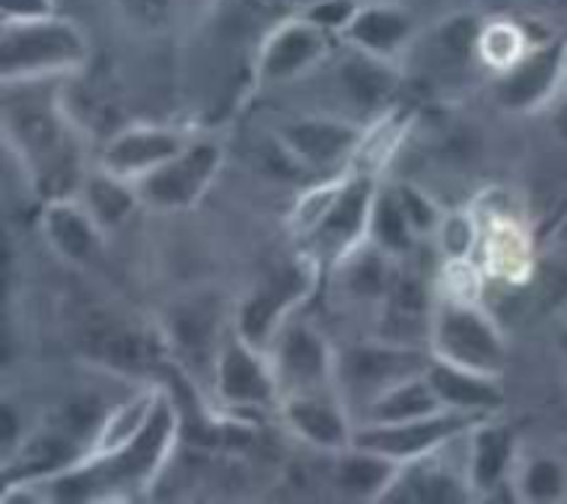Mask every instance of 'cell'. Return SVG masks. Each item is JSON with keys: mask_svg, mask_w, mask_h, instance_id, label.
<instances>
[{"mask_svg": "<svg viewBox=\"0 0 567 504\" xmlns=\"http://www.w3.org/2000/svg\"><path fill=\"white\" fill-rule=\"evenodd\" d=\"M61 81L3 83V136L44 203L75 197L83 183L81 144L59 103Z\"/></svg>", "mask_w": 567, "mask_h": 504, "instance_id": "1", "label": "cell"}, {"mask_svg": "<svg viewBox=\"0 0 567 504\" xmlns=\"http://www.w3.org/2000/svg\"><path fill=\"white\" fill-rule=\"evenodd\" d=\"M177 426H181L177 408L158 391L153 410L138 432H133L120 446L92 452L81 463L53 476L50 480L53 496L64 502H89L111 493L138 491L166 463L169 449L177 441Z\"/></svg>", "mask_w": 567, "mask_h": 504, "instance_id": "2", "label": "cell"}, {"mask_svg": "<svg viewBox=\"0 0 567 504\" xmlns=\"http://www.w3.org/2000/svg\"><path fill=\"white\" fill-rule=\"evenodd\" d=\"M89 61V42L66 17L48 11L3 17L0 25V81H64Z\"/></svg>", "mask_w": 567, "mask_h": 504, "instance_id": "3", "label": "cell"}, {"mask_svg": "<svg viewBox=\"0 0 567 504\" xmlns=\"http://www.w3.org/2000/svg\"><path fill=\"white\" fill-rule=\"evenodd\" d=\"M371 175L354 172L341 181L327 183L321 192L310 194L299 208L305 236V258L316 266H336L347 253L369 238V216L377 197Z\"/></svg>", "mask_w": 567, "mask_h": 504, "instance_id": "4", "label": "cell"}, {"mask_svg": "<svg viewBox=\"0 0 567 504\" xmlns=\"http://www.w3.org/2000/svg\"><path fill=\"white\" fill-rule=\"evenodd\" d=\"M430 352L443 363L493 377H502L509 360L507 338L485 305L476 297L446 291V288L437 291L435 310H432Z\"/></svg>", "mask_w": 567, "mask_h": 504, "instance_id": "5", "label": "cell"}, {"mask_svg": "<svg viewBox=\"0 0 567 504\" xmlns=\"http://www.w3.org/2000/svg\"><path fill=\"white\" fill-rule=\"evenodd\" d=\"M430 363L432 352L426 347H404V343L374 338L338 352L336 388L358 421V415L377 397L391 391L402 380L424 374Z\"/></svg>", "mask_w": 567, "mask_h": 504, "instance_id": "6", "label": "cell"}, {"mask_svg": "<svg viewBox=\"0 0 567 504\" xmlns=\"http://www.w3.org/2000/svg\"><path fill=\"white\" fill-rule=\"evenodd\" d=\"M266 354H269L271 371H275L282 399L297 397V393L338 391V352L330 338L310 319H299L293 313L271 338Z\"/></svg>", "mask_w": 567, "mask_h": 504, "instance_id": "7", "label": "cell"}, {"mask_svg": "<svg viewBox=\"0 0 567 504\" xmlns=\"http://www.w3.org/2000/svg\"><path fill=\"white\" fill-rule=\"evenodd\" d=\"M319 266L310 258H299L297 264L277 269L264 282L252 288L241 299L236 313L238 336L247 338L258 349H269L271 338L282 325L299 310V305L310 297Z\"/></svg>", "mask_w": 567, "mask_h": 504, "instance_id": "8", "label": "cell"}, {"mask_svg": "<svg viewBox=\"0 0 567 504\" xmlns=\"http://www.w3.org/2000/svg\"><path fill=\"white\" fill-rule=\"evenodd\" d=\"M214 388L219 402L230 410H280L282 402L269 354L238 336L236 327L216 349Z\"/></svg>", "mask_w": 567, "mask_h": 504, "instance_id": "9", "label": "cell"}, {"mask_svg": "<svg viewBox=\"0 0 567 504\" xmlns=\"http://www.w3.org/2000/svg\"><path fill=\"white\" fill-rule=\"evenodd\" d=\"M336 39L305 14H293L266 33L255 61V75L264 86L305 81L330 61Z\"/></svg>", "mask_w": 567, "mask_h": 504, "instance_id": "10", "label": "cell"}, {"mask_svg": "<svg viewBox=\"0 0 567 504\" xmlns=\"http://www.w3.org/2000/svg\"><path fill=\"white\" fill-rule=\"evenodd\" d=\"M485 419L487 415L441 410V413L424 415V419L415 421H402V424H360L354 430V446L385 454V457L396 460V463H408V460L424 457V454L449 446V443L463 438L465 432H471Z\"/></svg>", "mask_w": 567, "mask_h": 504, "instance_id": "11", "label": "cell"}, {"mask_svg": "<svg viewBox=\"0 0 567 504\" xmlns=\"http://www.w3.org/2000/svg\"><path fill=\"white\" fill-rule=\"evenodd\" d=\"M221 150L214 142H188L169 161L136 181L142 205L153 210H186L219 175Z\"/></svg>", "mask_w": 567, "mask_h": 504, "instance_id": "12", "label": "cell"}, {"mask_svg": "<svg viewBox=\"0 0 567 504\" xmlns=\"http://www.w3.org/2000/svg\"><path fill=\"white\" fill-rule=\"evenodd\" d=\"M363 142V127L349 116L310 114L288 120L277 131V144L288 158L313 172H327L358 153Z\"/></svg>", "mask_w": 567, "mask_h": 504, "instance_id": "13", "label": "cell"}, {"mask_svg": "<svg viewBox=\"0 0 567 504\" xmlns=\"http://www.w3.org/2000/svg\"><path fill=\"white\" fill-rule=\"evenodd\" d=\"M567 72V48L563 42L535 44L524 59L515 61L493 78V97L502 109L526 114L557 97V89Z\"/></svg>", "mask_w": 567, "mask_h": 504, "instance_id": "14", "label": "cell"}, {"mask_svg": "<svg viewBox=\"0 0 567 504\" xmlns=\"http://www.w3.org/2000/svg\"><path fill=\"white\" fill-rule=\"evenodd\" d=\"M437 291L426 282L424 275L410 269L404 260H399L393 271L391 288L380 305V319H377V338L404 347H426L430 349V325L432 310H435Z\"/></svg>", "mask_w": 567, "mask_h": 504, "instance_id": "15", "label": "cell"}, {"mask_svg": "<svg viewBox=\"0 0 567 504\" xmlns=\"http://www.w3.org/2000/svg\"><path fill=\"white\" fill-rule=\"evenodd\" d=\"M460 441V438H457ZM449 446L437 449V452L424 454V457L408 460L399 465L396 476L391 485L385 487L380 502H410V504H452V502H468L471 493L468 476H465V454L454 463L449 457Z\"/></svg>", "mask_w": 567, "mask_h": 504, "instance_id": "16", "label": "cell"}, {"mask_svg": "<svg viewBox=\"0 0 567 504\" xmlns=\"http://www.w3.org/2000/svg\"><path fill=\"white\" fill-rule=\"evenodd\" d=\"M282 421L288 430L308 446L319 452L338 454L354 443V421L352 410L341 399L338 391H316V393H297L280 402Z\"/></svg>", "mask_w": 567, "mask_h": 504, "instance_id": "17", "label": "cell"}, {"mask_svg": "<svg viewBox=\"0 0 567 504\" xmlns=\"http://www.w3.org/2000/svg\"><path fill=\"white\" fill-rule=\"evenodd\" d=\"M421 33L413 11L393 0H363L338 42L382 61L402 59Z\"/></svg>", "mask_w": 567, "mask_h": 504, "instance_id": "18", "label": "cell"}, {"mask_svg": "<svg viewBox=\"0 0 567 504\" xmlns=\"http://www.w3.org/2000/svg\"><path fill=\"white\" fill-rule=\"evenodd\" d=\"M520 441L515 430L496 415L474 426L465 435V476L474 496L493 498L498 493H509V474L518 460ZM513 498V493H509Z\"/></svg>", "mask_w": 567, "mask_h": 504, "instance_id": "19", "label": "cell"}, {"mask_svg": "<svg viewBox=\"0 0 567 504\" xmlns=\"http://www.w3.org/2000/svg\"><path fill=\"white\" fill-rule=\"evenodd\" d=\"M188 144L175 127L164 125H131L116 133L100 155V169L122 177V181H142L153 169H158L164 161L181 153Z\"/></svg>", "mask_w": 567, "mask_h": 504, "instance_id": "20", "label": "cell"}, {"mask_svg": "<svg viewBox=\"0 0 567 504\" xmlns=\"http://www.w3.org/2000/svg\"><path fill=\"white\" fill-rule=\"evenodd\" d=\"M42 233L55 255L66 264H89L100 253L103 227L78 197L48 199L42 208Z\"/></svg>", "mask_w": 567, "mask_h": 504, "instance_id": "21", "label": "cell"}, {"mask_svg": "<svg viewBox=\"0 0 567 504\" xmlns=\"http://www.w3.org/2000/svg\"><path fill=\"white\" fill-rule=\"evenodd\" d=\"M426 377H430L432 388L441 397L443 408L449 410L474 415H496L504 408V402H507L502 377L482 374V371L443 363V360L435 358H432L430 369H426Z\"/></svg>", "mask_w": 567, "mask_h": 504, "instance_id": "22", "label": "cell"}, {"mask_svg": "<svg viewBox=\"0 0 567 504\" xmlns=\"http://www.w3.org/2000/svg\"><path fill=\"white\" fill-rule=\"evenodd\" d=\"M396 266V258H391L385 249H380L374 241L365 238L352 253L343 255L332 269H336L343 297L358 305H374V308H380L388 288H391Z\"/></svg>", "mask_w": 567, "mask_h": 504, "instance_id": "23", "label": "cell"}, {"mask_svg": "<svg viewBox=\"0 0 567 504\" xmlns=\"http://www.w3.org/2000/svg\"><path fill=\"white\" fill-rule=\"evenodd\" d=\"M336 457V485L338 491L354 502H380L385 487L396 476V460L385 454L369 452L363 446H349L343 452L332 454Z\"/></svg>", "mask_w": 567, "mask_h": 504, "instance_id": "24", "label": "cell"}, {"mask_svg": "<svg viewBox=\"0 0 567 504\" xmlns=\"http://www.w3.org/2000/svg\"><path fill=\"white\" fill-rule=\"evenodd\" d=\"M443 408L441 397L432 388L430 377L415 374L410 380H402L399 385H393L391 391H385L382 397H377L363 413L358 415L360 424H402V421H415L424 419V415L441 413Z\"/></svg>", "mask_w": 567, "mask_h": 504, "instance_id": "25", "label": "cell"}, {"mask_svg": "<svg viewBox=\"0 0 567 504\" xmlns=\"http://www.w3.org/2000/svg\"><path fill=\"white\" fill-rule=\"evenodd\" d=\"M509 493L515 502L551 504L567 496V465L551 452H524L509 474Z\"/></svg>", "mask_w": 567, "mask_h": 504, "instance_id": "26", "label": "cell"}, {"mask_svg": "<svg viewBox=\"0 0 567 504\" xmlns=\"http://www.w3.org/2000/svg\"><path fill=\"white\" fill-rule=\"evenodd\" d=\"M75 197L86 205V210L94 216V222L103 227V233L116 230L120 225H125V222L131 219L133 210L142 205L136 183L122 181V177L111 175V172L100 169V166L97 172L83 177Z\"/></svg>", "mask_w": 567, "mask_h": 504, "instance_id": "27", "label": "cell"}, {"mask_svg": "<svg viewBox=\"0 0 567 504\" xmlns=\"http://www.w3.org/2000/svg\"><path fill=\"white\" fill-rule=\"evenodd\" d=\"M369 241H374L377 247L385 249L396 260H410V255L419 247V233L410 225L408 210H404L402 199H399L393 186L377 188L369 216Z\"/></svg>", "mask_w": 567, "mask_h": 504, "instance_id": "28", "label": "cell"}, {"mask_svg": "<svg viewBox=\"0 0 567 504\" xmlns=\"http://www.w3.org/2000/svg\"><path fill=\"white\" fill-rule=\"evenodd\" d=\"M535 44L529 42L524 28L513 20H487L482 22L480 33V61L493 70L504 72L507 66H513L515 61L524 59Z\"/></svg>", "mask_w": 567, "mask_h": 504, "instance_id": "29", "label": "cell"}, {"mask_svg": "<svg viewBox=\"0 0 567 504\" xmlns=\"http://www.w3.org/2000/svg\"><path fill=\"white\" fill-rule=\"evenodd\" d=\"M393 188H396L399 199H402L404 210H408L410 225L419 233V238L437 236L443 219H446V210H443L424 188L415 186V183H393Z\"/></svg>", "mask_w": 567, "mask_h": 504, "instance_id": "30", "label": "cell"}, {"mask_svg": "<svg viewBox=\"0 0 567 504\" xmlns=\"http://www.w3.org/2000/svg\"><path fill=\"white\" fill-rule=\"evenodd\" d=\"M437 238H441V247L446 249L449 260H468V253L480 241V230L468 214H446Z\"/></svg>", "mask_w": 567, "mask_h": 504, "instance_id": "31", "label": "cell"}, {"mask_svg": "<svg viewBox=\"0 0 567 504\" xmlns=\"http://www.w3.org/2000/svg\"><path fill=\"white\" fill-rule=\"evenodd\" d=\"M53 11V0H3V17H31Z\"/></svg>", "mask_w": 567, "mask_h": 504, "instance_id": "32", "label": "cell"}, {"mask_svg": "<svg viewBox=\"0 0 567 504\" xmlns=\"http://www.w3.org/2000/svg\"><path fill=\"white\" fill-rule=\"evenodd\" d=\"M554 343H557V352L563 358L565 369H567V316L563 319V325L557 327V336H554Z\"/></svg>", "mask_w": 567, "mask_h": 504, "instance_id": "33", "label": "cell"}, {"mask_svg": "<svg viewBox=\"0 0 567 504\" xmlns=\"http://www.w3.org/2000/svg\"><path fill=\"white\" fill-rule=\"evenodd\" d=\"M557 271H559V280H563V286L567 291V253H565V258L557 264Z\"/></svg>", "mask_w": 567, "mask_h": 504, "instance_id": "34", "label": "cell"}, {"mask_svg": "<svg viewBox=\"0 0 567 504\" xmlns=\"http://www.w3.org/2000/svg\"><path fill=\"white\" fill-rule=\"evenodd\" d=\"M557 120H559V133H563V136L567 138V105H565L563 111H559Z\"/></svg>", "mask_w": 567, "mask_h": 504, "instance_id": "35", "label": "cell"}]
</instances>
